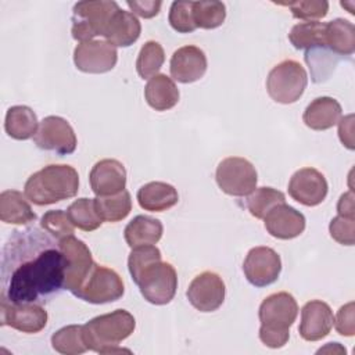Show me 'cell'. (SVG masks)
<instances>
[{
    "mask_svg": "<svg viewBox=\"0 0 355 355\" xmlns=\"http://www.w3.org/2000/svg\"><path fill=\"white\" fill-rule=\"evenodd\" d=\"M243 272L248 283H251L252 286H270L279 279L282 272L280 255L270 247H254L244 258Z\"/></svg>",
    "mask_w": 355,
    "mask_h": 355,
    "instance_id": "cell-11",
    "label": "cell"
},
{
    "mask_svg": "<svg viewBox=\"0 0 355 355\" xmlns=\"http://www.w3.org/2000/svg\"><path fill=\"white\" fill-rule=\"evenodd\" d=\"M215 179L219 189L227 196L247 197L257 187L258 173L248 159L227 157L218 164Z\"/></svg>",
    "mask_w": 355,
    "mask_h": 355,
    "instance_id": "cell-8",
    "label": "cell"
},
{
    "mask_svg": "<svg viewBox=\"0 0 355 355\" xmlns=\"http://www.w3.org/2000/svg\"><path fill=\"white\" fill-rule=\"evenodd\" d=\"M305 216L286 202L273 207L263 218L266 232L279 240H291L305 230Z\"/></svg>",
    "mask_w": 355,
    "mask_h": 355,
    "instance_id": "cell-20",
    "label": "cell"
},
{
    "mask_svg": "<svg viewBox=\"0 0 355 355\" xmlns=\"http://www.w3.org/2000/svg\"><path fill=\"white\" fill-rule=\"evenodd\" d=\"M140 33L141 25L137 17L130 11L119 8L107 25L104 37L115 47H129L139 39Z\"/></svg>",
    "mask_w": 355,
    "mask_h": 355,
    "instance_id": "cell-22",
    "label": "cell"
},
{
    "mask_svg": "<svg viewBox=\"0 0 355 355\" xmlns=\"http://www.w3.org/2000/svg\"><path fill=\"white\" fill-rule=\"evenodd\" d=\"M96 207L103 222L115 223L125 219L132 211V198L128 190L114 196L96 197Z\"/></svg>",
    "mask_w": 355,
    "mask_h": 355,
    "instance_id": "cell-31",
    "label": "cell"
},
{
    "mask_svg": "<svg viewBox=\"0 0 355 355\" xmlns=\"http://www.w3.org/2000/svg\"><path fill=\"white\" fill-rule=\"evenodd\" d=\"M1 255V300L42 305L64 288L67 259L46 230L31 226L12 232Z\"/></svg>",
    "mask_w": 355,
    "mask_h": 355,
    "instance_id": "cell-1",
    "label": "cell"
},
{
    "mask_svg": "<svg viewBox=\"0 0 355 355\" xmlns=\"http://www.w3.org/2000/svg\"><path fill=\"white\" fill-rule=\"evenodd\" d=\"M338 137L343 146L348 150H354V115L349 114L338 121Z\"/></svg>",
    "mask_w": 355,
    "mask_h": 355,
    "instance_id": "cell-44",
    "label": "cell"
},
{
    "mask_svg": "<svg viewBox=\"0 0 355 355\" xmlns=\"http://www.w3.org/2000/svg\"><path fill=\"white\" fill-rule=\"evenodd\" d=\"M169 25L179 33H190L197 29L193 19V1H173L168 15Z\"/></svg>",
    "mask_w": 355,
    "mask_h": 355,
    "instance_id": "cell-38",
    "label": "cell"
},
{
    "mask_svg": "<svg viewBox=\"0 0 355 355\" xmlns=\"http://www.w3.org/2000/svg\"><path fill=\"white\" fill-rule=\"evenodd\" d=\"M329 232L333 240L343 245H354L355 243V218L337 215L330 220Z\"/></svg>",
    "mask_w": 355,
    "mask_h": 355,
    "instance_id": "cell-41",
    "label": "cell"
},
{
    "mask_svg": "<svg viewBox=\"0 0 355 355\" xmlns=\"http://www.w3.org/2000/svg\"><path fill=\"white\" fill-rule=\"evenodd\" d=\"M286 202V196L277 189L273 187H255L245 198V207L248 212L257 218L263 219L265 215L276 205Z\"/></svg>",
    "mask_w": 355,
    "mask_h": 355,
    "instance_id": "cell-32",
    "label": "cell"
},
{
    "mask_svg": "<svg viewBox=\"0 0 355 355\" xmlns=\"http://www.w3.org/2000/svg\"><path fill=\"white\" fill-rule=\"evenodd\" d=\"M51 347L64 355H79L87 351L83 340V324H69L51 336Z\"/></svg>",
    "mask_w": 355,
    "mask_h": 355,
    "instance_id": "cell-34",
    "label": "cell"
},
{
    "mask_svg": "<svg viewBox=\"0 0 355 355\" xmlns=\"http://www.w3.org/2000/svg\"><path fill=\"white\" fill-rule=\"evenodd\" d=\"M324 46L338 57L355 51V26L344 18H336L324 25Z\"/></svg>",
    "mask_w": 355,
    "mask_h": 355,
    "instance_id": "cell-27",
    "label": "cell"
},
{
    "mask_svg": "<svg viewBox=\"0 0 355 355\" xmlns=\"http://www.w3.org/2000/svg\"><path fill=\"white\" fill-rule=\"evenodd\" d=\"M47 311L40 304H12L0 301V320L18 331L33 334L42 331L47 324Z\"/></svg>",
    "mask_w": 355,
    "mask_h": 355,
    "instance_id": "cell-15",
    "label": "cell"
},
{
    "mask_svg": "<svg viewBox=\"0 0 355 355\" xmlns=\"http://www.w3.org/2000/svg\"><path fill=\"white\" fill-rule=\"evenodd\" d=\"M136 327V320L126 309H115L90 319L83 324V340L87 349L97 354L130 352L119 348V343L126 340Z\"/></svg>",
    "mask_w": 355,
    "mask_h": 355,
    "instance_id": "cell-4",
    "label": "cell"
},
{
    "mask_svg": "<svg viewBox=\"0 0 355 355\" xmlns=\"http://www.w3.org/2000/svg\"><path fill=\"white\" fill-rule=\"evenodd\" d=\"M0 219L11 225H28L36 220L29 200L18 190H4L0 194Z\"/></svg>",
    "mask_w": 355,
    "mask_h": 355,
    "instance_id": "cell-26",
    "label": "cell"
},
{
    "mask_svg": "<svg viewBox=\"0 0 355 355\" xmlns=\"http://www.w3.org/2000/svg\"><path fill=\"white\" fill-rule=\"evenodd\" d=\"M89 182L97 197L114 196L126 187V169L121 161L104 158L93 165L89 173Z\"/></svg>",
    "mask_w": 355,
    "mask_h": 355,
    "instance_id": "cell-17",
    "label": "cell"
},
{
    "mask_svg": "<svg viewBox=\"0 0 355 355\" xmlns=\"http://www.w3.org/2000/svg\"><path fill=\"white\" fill-rule=\"evenodd\" d=\"M158 259H162L161 251L154 244L132 248L128 258V269L132 279L135 280L146 266H148L151 262Z\"/></svg>",
    "mask_w": 355,
    "mask_h": 355,
    "instance_id": "cell-40",
    "label": "cell"
},
{
    "mask_svg": "<svg viewBox=\"0 0 355 355\" xmlns=\"http://www.w3.org/2000/svg\"><path fill=\"white\" fill-rule=\"evenodd\" d=\"M58 244L67 259L64 288L75 294L92 270L94 261L89 247L73 234L58 240Z\"/></svg>",
    "mask_w": 355,
    "mask_h": 355,
    "instance_id": "cell-12",
    "label": "cell"
},
{
    "mask_svg": "<svg viewBox=\"0 0 355 355\" xmlns=\"http://www.w3.org/2000/svg\"><path fill=\"white\" fill-rule=\"evenodd\" d=\"M355 309L354 302L343 305L334 318V326L338 334L345 337H352L355 334Z\"/></svg>",
    "mask_w": 355,
    "mask_h": 355,
    "instance_id": "cell-42",
    "label": "cell"
},
{
    "mask_svg": "<svg viewBox=\"0 0 355 355\" xmlns=\"http://www.w3.org/2000/svg\"><path fill=\"white\" fill-rule=\"evenodd\" d=\"M226 7L222 1H193V19L197 28L215 29L225 22Z\"/></svg>",
    "mask_w": 355,
    "mask_h": 355,
    "instance_id": "cell-36",
    "label": "cell"
},
{
    "mask_svg": "<svg viewBox=\"0 0 355 355\" xmlns=\"http://www.w3.org/2000/svg\"><path fill=\"white\" fill-rule=\"evenodd\" d=\"M33 141L40 150L53 151L60 155L72 154L78 144L76 135L69 122L57 115H49L39 122Z\"/></svg>",
    "mask_w": 355,
    "mask_h": 355,
    "instance_id": "cell-10",
    "label": "cell"
},
{
    "mask_svg": "<svg viewBox=\"0 0 355 355\" xmlns=\"http://www.w3.org/2000/svg\"><path fill=\"white\" fill-rule=\"evenodd\" d=\"M116 47L107 40L83 42L73 50V64L85 73H105L116 65Z\"/></svg>",
    "mask_w": 355,
    "mask_h": 355,
    "instance_id": "cell-14",
    "label": "cell"
},
{
    "mask_svg": "<svg viewBox=\"0 0 355 355\" xmlns=\"http://www.w3.org/2000/svg\"><path fill=\"white\" fill-rule=\"evenodd\" d=\"M123 293L122 277L114 269L94 262L87 277L73 295L89 304H107L119 300Z\"/></svg>",
    "mask_w": 355,
    "mask_h": 355,
    "instance_id": "cell-9",
    "label": "cell"
},
{
    "mask_svg": "<svg viewBox=\"0 0 355 355\" xmlns=\"http://www.w3.org/2000/svg\"><path fill=\"white\" fill-rule=\"evenodd\" d=\"M298 315V304L287 291L268 295L259 305V340L269 348H282L290 338V327Z\"/></svg>",
    "mask_w": 355,
    "mask_h": 355,
    "instance_id": "cell-3",
    "label": "cell"
},
{
    "mask_svg": "<svg viewBox=\"0 0 355 355\" xmlns=\"http://www.w3.org/2000/svg\"><path fill=\"white\" fill-rule=\"evenodd\" d=\"M207 67V55L200 47L183 46L173 51L169 62V72L173 80L193 83L204 76Z\"/></svg>",
    "mask_w": 355,
    "mask_h": 355,
    "instance_id": "cell-19",
    "label": "cell"
},
{
    "mask_svg": "<svg viewBox=\"0 0 355 355\" xmlns=\"http://www.w3.org/2000/svg\"><path fill=\"white\" fill-rule=\"evenodd\" d=\"M284 6L288 7L294 18L304 19L306 22L324 18L329 11V3L324 0H300L284 3Z\"/></svg>",
    "mask_w": 355,
    "mask_h": 355,
    "instance_id": "cell-39",
    "label": "cell"
},
{
    "mask_svg": "<svg viewBox=\"0 0 355 355\" xmlns=\"http://www.w3.org/2000/svg\"><path fill=\"white\" fill-rule=\"evenodd\" d=\"M39 121L35 111L28 105H12L7 110L4 119L6 133L15 140H28L35 136Z\"/></svg>",
    "mask_w": 355,
    "mask_h": 355,
    "instance_id": "cell-28",
    "label": "cell"
},
{
    "mask_svg": "<svg viewBox=\"0 0 355 355\" xmlns=\"http://www.w3.org/2000/svg\"><path fill=\"white\" fill-rule=\"evenodd\" d=\"M308 85L305 68L295 60H284L275 65L266 78L269 97L280 104H293L304 94Z\"/></svg>",
    "mask_w": 355,
    "mask_h": 355,
    "instance_id": "cell-6",
    "label": "cell"
},
{
    "mask_svg": "<svg viewBox=\"0 0 355 355\" xmlns=\"http://www.w3.org/2000/svg\"><path fill=\"white\" fill-rule=\"evenodd\" d=\"M144 300L154 305L169 304L178 288V275L169 262L162 259L151 262L133 280Z\"/></svg>",
    "mask_w": 355,
    "mask_h": 355,
    "instance_id": "cell-7",
    "label": "cell"
},
{
    "mask_svg": "<svg viewBox=\"0 0 355 355\" xmlns=\"http://www.w3.org/2000/svg\"><path fill=\"white\" fill-rule=\"evenodd\" d=\"M226 287L222 277L211 270L201 272L189 284L186 297L200 312H214L222 306Z\"/></svg>",
    "mask_w": 355,
    "mask_h": 355,
    "instance_id": "cell-13",
    "label": "cell"
},
{
    "mask_svg": "<svg viewBox=\"0 0 355 355\" xmlns=\"http://www.w3.org/2000/svg\"><path fill=\"white\" fill-rule=\"evenodd\" d=\"M326 22L309 21L294 25L288 33L290 43L297 50H308L316 46H324Z\"/></svg>",
    "mask_w": 355,
    "mask_h": 355,
    "instance_id": "cell-33",
    "label": "cell"
},
{
    "mask_svg": "<svg viewBox=\"0 0 355 355\" xmlns=\"http://www.w3.org/2000/svg\"><path fill=\"white\" fill-rule=\"evenodd\" d=\"M165 61V51L155 40L146 42L136 60V71L141 79H151L158 73Z\"/></svg>",
    "mask_w": 355,
    "mask_h": 355,
    "instance_id": "cell-35",
    "label": "cell"
},
{
    "mask_svg": "<svg viewBox=\"0 0 355 355\" xmlns=\"http://www.w3.org/2000/svg\"><path fill=\"white\" fill-rule=\"evenodd\" d=\"M164 233V226L159 219L148 215L135 216L125 227L123 237L130 248L157 244Z\"/></svg>",
    "mask_w": 355,
    "mask_h": 355,
    "instance_id": "cell-25",
    "label": "cell"
},
{
    "mask_svg": "<svg viewBox=\"0 0 355 355\" xmlns=\"http://www.w3.org/2000/svg\"><path fill=\"white\" fill-rule=\"evenodd\" d=\"M118 10L119 6L115 1H78L72 10V37L83 43L93 40L96 36H104L107 25Z\"/></svg>",
    "mask_w": 355,
    "mask_h": 355,
    "instance_id": "cell-5",
    "label": "cell"
},
{
    "mask_svg": "<svg viewBox=\"0 0 355 355\" xmlns=\"http://www.w3.org/2000/svg\"><path fill=\"white\" fill-rule=\"evenodd\" d=\"M329 184L322 172L315 168H301L288 182V194L305 207L322 204L327 196Z\"/></svg>",
    "mask_w": 355,
    "mask_h": 355,
    "instance_id": "cell-16",
    "label": "cell"
},
{
    "mask_svg": "<svg viewBox=\"0 0 355 355\" xmlns=\"http://www.w3.org/2000/svg\"><path fill=\"white\" fill-rule=\"evenodd\" d=\"M334 315L329 304L320 300L308 301L301 309L300 336L305 341H319L333 329Z\"/></svg>",
    "mask_w": 355,
    "mask_h": 355,
    "instance_id": "cell-18",
    "label": "cell"
},
{
    "mask_svg": "<svg viewBox=\"0 0 355 355\" xmlns=\"http://www.w3.org/2000/svg\"><path fill=\"white\" fill-rule=\"evenodd\" d=\"M179 89L175 80L165 73H157L148 79L144 87V98L155 111H168L179 101Z\"/></svg>",
    "mask_w": 355,
    "mask_h": 355,
    "instance_id": "cell-24",
    "label": "cell"
},
{
    "mask_svg": "<svg viewBox=\"0 0 355 355\" xmlns=\"http://www.w3.org/2000/svg\"><path fill=\"white\" fill-rule=\"evenodd\" d=\"M337 212L341 216L355 218V205H354V193L348 191L341 194L337 202Z\"/></svg>",
    "mask_w": 355,
    "mask_h": 355,
    "instance_id": "cell-45",
    "label": "cell"
},
{
    "mask_svg": "<svg viewBox=\"0 0 355 355\" xmlns=\"http://www.w3.org/2000/svg\"><path fill=\"white\" fill-rule=\"evenodd\" d=\"M79 175L67 164H50L32 173L24 186L26 198L39 207L50 205L76 196Z\"/></svg>",
    "mask_w": 355,
    "mask_h": 355,
    "instance_id": "cell-2",
    "label": "cell"
},
{
    "mask_svg": "<svg viewBox=\"0 0 355 355\" xmlns=\"http://www.w3.org/2000/svg\"><path fill=\"white\" fill-rule=\"evenodd\" d=\"M304 58L311 71L312 82L322 83L334 72L341 57L331 53L326 46H316L305 50Z\"/></svg>",
    "mask_w": 355,
    "mask_h": 355,
    "instance_id": "cell-29",
    "label": "cell"
},
{
    "mask_svg": "<svg viewBox=\"0 0 355 355\" xmlns=\"http://www.w3.org/2000/svg\"><path fill=\"white\" fill-rule=\"evenodd\" d=\"M343 114L340 103L329 96L312 100L302 114L304 123L312 130H327L338 123Z\"/></svg>",
    "mask_w": 355,
    "mask_h": 355,
    "instance_id": "cell-21",
    "label": "cell"
},
{
    "mask_svg": "<svg viewBox=\"0 0 355 355\" xmlns=\"http://www.w3.org/2000/svg\"><path fill=\"white\" fill-rule=\"evenodd\" d=\"M67 215L72 225L83 232H93L103 223L96 207V198H78L67 209Z\"/></svg>",
    "mask_w": 355,
    "mask_h": 355,
    "instance_id": "cell-30",
    "label": "cell"
},
{
    "mask_svg": "<svg viewBox=\"0 0 355 355\" xmlns=\"http://www.w3.org/2000/svg\"><path fill=\"white\" fill-rule=\"evenodd\" d=\"M128 7L135 12L137 14L139 17L141 18H153L155 17L159 10H161V6H162V1H154V0H128L126 1Z\"/></svg>",
    "mask_w": 355,
    "mask_h": 355,
    "instance_id": "cell-43",
    "label": "cell"
},
{
    "mask_svg": "<svg viewBox=\"0 0 355 355\" xmlns=\"http://www.w3.org/2000/svg\"><path fill=\"white\" fill-rule=\"evenodd\" d=\"M324 351H333V352H344L345 354V349L338 344V343H329L324 348H320L319 351H318V354L319 352H324Z\"/></svg>",
    "mask_w": 355,
    "mask_h": 355,
    "instance_id": "cell-46",
    "label": "cell"
},
{
    "mask_svg": "<svg viewBox=\"0 0 355 355\" xmlns=\"http://www.w3.org/2000/svg\"><path fill=\"white\" fill-rule=\"evenodd\" d=\"M40 226L43 230H46L49 234H51L57 240H61L67 236L73 234V230H75V226L69 220L67 212H64L62 209L47 211L42 216Z\"/></svg>",
    "mask_w": 355,
    "mask_h": 355,
    "instance_id": "cell-37",
    "label": "cell"
},
{
    "mask_svg": "<svg viewBox=\"0 0 355 355\" xmlns=\"http://www.w3.org/2000/svg\"><path fill=\"white\" fill-rule=\"evenodd\" d=\"M139 205L144 211L164 212L179 201L178 190L165 182H148L143 184L136 194Z\"/></svg>",
    "mask_w": 355,
    "mask_h": 355,
    "instance_id": "cell-23",
    "label": "cell"
}]
</instances>
